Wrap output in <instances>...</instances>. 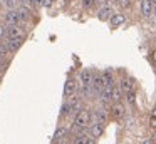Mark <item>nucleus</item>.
<instances>
[{"mask_svg": "<svg viewBox=\"0 0 156 144\" xmlns=\"http://www.w3.org/2000/svg\"><path fill=\"white\" fill-rule=\"evenodd\" d=\"M5 37H15V39H25V33L19 25H5Z\"/></svg>", "mask_w": 156, "mask_h": 144, "instance_id": "ddd939ff", "label": "nucleus"}, {"mask_svg": "<svg viewBox=\"0 0 156 144\" xmlns=\"http://www.w3.org/2000/svg\"><path fill=\"white\" fill-rule=\"evenodd\" d=\"M4 22H5V25H20L22 20H20V17H19L17 9L15 10H7V12L4 13Z\"/></svg>", "mask_w": 156, "mask_h": 144, "instance_id": "423d86ee", "label": "nucleus"}, {"mask_svg": "<svg viewBox=\"0 0 156 144\" xmlns=\"http://www.w3.org/2000/svg\"><path fill=\"white\" fill-rule=\"evenodd\" d=\"M87 144H96V139H92V137L89 136V141H87Z\"/></svg>", "mask_w": 156, "mask_h": 144, "instance_id": "2f4dec72", "label": "nucleus"}, {"mask_svg": "<svg viewBox=\"0 0 156 144\" xmlns=\"http://www.w3.org/2000/svg\"><path fill=\"white\" fill-rule=\"evenodd\" d=\"M148 124L151 129H156V106L151 109V112H149V117H148Z\"/></svg>", "mask_w": 156, "mask_h": 144, "instance_id": "6ab92c4d", "label": "nucleus"}, {"mask_svg": "<svg viewBox=\"0 0 156 144\" xmlns=\"http://www.w3.org/2000/svg\"><path fill=\"white\" fill-rule=\"evenodd\" d=\"M77 89H79L77 79H76L74 76H69L67 79H66V84H64V99H67V97L72 96V94H76Z\"/></svg>", "mask_w": 156, "mask_h": 144, "instance_id": "f03ea898", "label": "nucleus"}, {"mask_svg": "<svg viewBox=\"0 0 156 144\" xmlns=\"http://www.w3.org/2000/svg\"><path fill=\"white\" fill-rule=\"evenodd\" d=\"M116 3H118L121 9H129V7L133 5V0H116Z\"/></svg>", "mask_w": 156, "mask_h": 144, "instance_id": "393cba45", "label": "nucleus"}, {"mask_svg": "<svg viewBox=\"0 0 156 144\" xmlns=\"http://www.w3.org/2000/svg\"><path fill=\"white\" fill-rule=\"evenodd\" d=\"M4 37H5V25L4 23H0V42L4 40Z\"/></svg>", "mask_w": 156, "mask_h": 144, "instance_id": "bb28decb", "label": "nucleus"}, {"mask_svg": "<svg viewBox=\"0 0 156 144\" xmlns=\"http://www.w3.org/2000/svg\"><path fill=\"white\" fill-rule=\"evenodd\" d=\"M2 3L7 7V10H15L19 5H20V3H19V0H4Z\"/></svg>", "mask_w": 156, "mask_h": 144, "instance_id": "412c9836", "label": "nucleus"}, {"mask_svg": "<svg viewBox=\"0 0 156 144\" xmlns=\"http://www.w3.org/2000/svg\"><path fill=\"white\" fill-rule=\"evenodd\" d=\"M91 87H92V90H94V96H96V94L99 96V92L104 89V79H102V74L101 72H92Z\"/></svg>", "mask_w": 156, "mask_h": 144, "instance_id": "6e6552de", "label": "nucleus"}, {"mask_svg": "<svg viewBox=\"0 0 156 144\" xmlns=\"http://www.w3.org/2000/svg\"><path fill=\"white\" fill-rule=\"evenodd\" d=\"M124 96H126V100H128V104L134 106V104H136V90H129V92L124 94Z\"/></svg>", "mask_w": 156, "mask_h": 144, "instance_id": "4be33fe9", "label": "nucleus"}, {"mask_svg": "<svg viewBox=\"0 0 156 144\" xmlns=\"http://www.w3.org/2000/svg\"><path fill=\"white\" fill-rule=\"evenodd\" d=\"M119 89L122 92H129V90H134V79L133 77H122L121 82H119Z\"/></svg>", "mask_w": 156, "mask_h": 144, "instance_id": "4468645a", "label": "nucleus"}, {"mask_svg": "<svg viewBox=\"0 0 156 144\" xmlns=\"http://www.w3.org/2000/svg\"><path fill=\"white\" fill-rule=\"evenodd\" d=\"M69 116H72V111H71L69 102L66 100V102L62 104V107H61V117H69Z\"/></svg>", "mask_w": 156, "mask_h": 144, "instance_id": "aec40b11", "label": "nucleus"}, {"mask_svg": "<svg viewBox=\"0 0 156 144\" xmlns=\"http://www.w3.org/2000/svg\"><path fill=\"white\" fill-rule=\"evenodd\" d=\"M91 119L92 122H99V124H106L109 119V111H106V107H98L91 112Z\"/></svg>", "mask_w": 156, "mask_h": 144, "instance_id": "39448f33", "label": "nucleus"}, {"mask_svg": "<svg viewBox=\"0 0 156 144\" xmlns=\"http://www.w3.org/2000/svg\"><path fill=\"white\" fill-rule=\"evenodd\" d=\"M112 15V9L109 5H101V9L98 10V19L101 20V22H106V20H109V17Z\"/></svg>", "mask_w": 156, "mask_h": 144, "instance_id": "2eb2a0df", "label": "nucleus"}, {"mask_svg": "<svg viewBox=\"0 0 156 144\" xmlns=\"http://www.w3.org/2000/svg\"><path fill=\"white\" fill-rule=\"evenodd\" d=\"M96 5V0H81V7L84 10H91Z\"/></svg>", "mask_w": 156, "mask_h": 144, "instance_id": "b1692460", "label": "nucleus"}, {"mask_svg": "<svg viewBox=\"0 0 156 144\" xmlns=\"http://www.w3.org/2000/svg\"><path fill=\"white\" fill-rule=\"evenodd\" d=\"M111 0H96V3H101V5H109Z\"/></svg>", "mask_w": 156, "mask_h": 144, "instance_id": "7c9ffc66", "label": "nucleus"}, {"mask_svg": "<svg viewBox=\"0 0 156 144\" xmlns=\"http://www.w3.org/2000/svg\"><path fill=\"white\" fill-rule=\"evenodd\" d=\"M17 12H19V17H20L22 22H27V20L30 19V10H29L27 7L19 5V7H17Z\"/></svg>", "mask_w": 156, "mask_h": 144, "instance_id": "f3484780", "label": "nucleus"}, {"mask_svg": "<svg viewBox=\"0 0 156 144\" xmlns=\"http://www.w3.org/2000/svg\"><path fill=\"white\" fill-rule=\"evenodd\" d=\"M109 23H111L112 29H118V27L126 23V15L122 12H112V15L109 17Z\"/></svg>", "mask_w": 156, "mask_h": 144, "instance_id": "9b49d317", "label": "nucleus"}, {"mask_svg": "<svg viewBox=\"0 0 156 144\" xmlns=\"http://www.w3.org/2000/svg\"><path fill=\"white\" fill-rule=\"evenodd\" d=\"M102 79H104V87H112V86H116L114 84V76H112V72L109 69H106V70H102Z\"/></svg>", "mask_w": 156, "mask_h": 144, "instance_id": "dca6fc26", "label": "nucleus"}, {"mask_svg": "<svg viewBox=\"0 0 156 144\" xmlns=\"http://www.w3.org/2000/svg\"><path fill=\"white\" fill-rule=\"evenodd\" d=\"M0 82H2V77H0Z\"/></svg>", "mask_w": 156, "mask_h": 144, "instance_id": "473e14b6", "label": "nucleus"}, {"mask_svg": "<svg viewBox=\"0 0 156 144\" xmlns=\"http://www.w3.org/2000/svg\"><path fill=\"white\" fill-rule=\"evenodd\" d=\"M77 82H79V87H89L92 82V70L91 69H82L81 72H79Z\"/></svg>", "mask_w": 156, "mask_h": 144, "instance_id": "1a4fd4ad", "label": "nucleus"}, {"mask_svg": "<svg viewBox=\"0 0 156 144\" xmlns=\"http://www.w3.org/2000/svg\"><path fill=\"white\" fill-rule=\"evenodd\" d=\"M71 134V131L67 129V127H64V126H59L57 129H55V132H54V136H52V142L54 144H57V142H62V141H66V137Z\"/></svg>", "mask_w": 156, "mask_h": 144, "instance_id": "f8f14e48", "label": "nucleus"}, {"mask_svg": "<svg viewBox=\"0 0 156 144\" xmlns=\"http://www.w3.org/2000/svg\"><path fill=\"white\" fill-rule=\"evenodd\" d=\"M109 116H111L112 119H116V121L124 119V116H126V107H124V104H121L119 100H118V102H112L111 107H109Z\"/></svg>", "mask_w": 156, "mask_h": 144, "instance_id": "7ed1b4c3", "label": "nucleus"}, {"mask_svg": "<svg viewBox=\"0 0 156 144\" xmlns=\"http://www.w3.org/2000/svg\"><path fill=\"white\" fill-rule=\"evenodd\" d=\"M121 94H122V90L119 89L118 86L112 87V102H118V100L121 99Z\"/></svg>", "mask_w": 156, "mask_h": 144, "instance_id": "5701e85b", "label": "nucleus"}, {"mask_svg": "<svg viewBox=\"0 0 156 144\" xmlns=\"http://www.w3.org/2000/svg\"><path fill=\"white\" fill-rule=\"evenodd\" d=\"M141 15L144 19H151L153 13H154V0H141Z\"/></svg>", "mask_w": 156, "mask_h": 144, "instance_id": "0eeeda50", "label": "nucleus"}, {"mask_svg": "<svg viewBox=\"0 0 156 144\" xmlns=\"http://www.w3.org/2000/svg\"><path fill=\"white\" fill-rule=\"evenodd\" d=\"M54 2H55V0H44V7H45V9H51V7L54 5Z\"/></svg>", "mask_w": 156, "mask_h": 144, "instance_id": "cd10ccee", "label": "nucleus"}, {"mask_svg": "<svg viewBox=\"0 0 156 144\" xmlns=\"http://www.w3.org/2000/svg\"><path fill=\"white\" fill-rule=\"evenodd\" d=\"M91 122H92V119H91V111L82 107L79 112L74 114L72 126H71V129H69V131H71V132H86Z\"/></svg>", "mask_w": 156, "mask_h": 144, "instance_id": "f257e3e1", "label": "nucleus"}, {"mask_svg": "<svg viewBox=\"0 0 156 144\" xmlns=\"http://www.w3.org/2000/svg\"><path fill=\"white\" fill-rule=\"evenodd\" d=\"M149 60H151L153 67L156 69V49H153L151 52H149Z\"/></svg>", "mask_w": 156, "mask_h": 144, "instance_id": "a878e982", "label": "nucleus"}, {"mask_svg": "<svg viewBox=\"0 0 156 144\" xmlns=\"http://www.w3.org/2000/svg\"><path fill=\"white\" fill-rule=\"evenodd\" d=\"M141 144H154V142H153L151 137H144V139L141 141Z\"/></svg>", "mask_w": 156, "mask_h": 144, "instance_id": "c85d7f7f", "label": "nucleus"}, {"mask_svg": "<svg viewBox=\"0 0 156 144\" xmlns=\"http://www.w3.org/2000/svg\"><path fill=\"white\" fill-rule=\"evenodd\" d=\"M104 127H106V124L91 122V124H89V127H87V132H89V136H91L92 139H99V137L104 134Z\"/></svg>", "mask_w": 156, "mask_h": 144, "instance_id": "9d476101", "label": "nucleus"}, {"mask_svg": "<svg viewBox=\"0 0 156 144\" xmlns=\"http://www.w3.org/2000/svg\"><path fill=\"white\" fill-rule=\"evenodd\" d=\"M24 40H25V39H15V37H4L2 44H4L5 47H7L9 52L14 54V52H17V50L20 49L22 45H24Z\"/></svg>", "mask_w": 156, "mask_h": 144, "instance_id": "20e7f679", "label": "nucleus"}, {"mask_svg": "<svg viewBox=\"0 0 156 144\" xmlns=\"http://www.w3.org/2000/svg\"><path fill=\"white\" fill-rule=\"evenodd\" d=\"M35 7H44V0H32Z\"/></svg>", "mask_w": 156, "mask_h": 144, "instance_id": "c756f323", "label": "nucleus"}, {"mask_svg": "<svg viewBox=\"0 0 156 144\" xmlns=\"http://www.w3.org/2000/svg\"><path fill=\"white\" fill-rule=\"evenodd\" d=\"M87 141H89V134L77 132L74 136V139H72V144H87Z\"/></svg>", "mask_w": 156, "mask_h": 144, "instance_id": "a211bd4d", "label": "nucleus"}]
</instances>
